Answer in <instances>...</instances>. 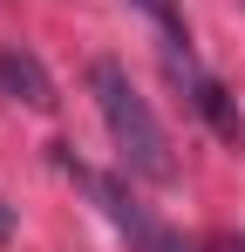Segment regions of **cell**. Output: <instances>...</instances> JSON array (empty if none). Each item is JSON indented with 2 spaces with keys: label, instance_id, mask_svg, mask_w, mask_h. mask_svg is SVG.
<instances>
[{
  "label": "cell",
  "instance_id": "cell-1",
  "mask_svg": "<svg viewBox=\"0 0 245 252\" xmlns=\"http://www.w3.org/2000/svg\"><path fill=\"white\" fill-rule=\"evenodd\" d=\"M89 95H95V109H102V129H109V143H116L122 170H136L143 184H177V157H170V136H163L157 109L136 95L129 82V68L122 62H89Z\"/></svg>",
  "mask_w": 245,
  "mask_h": 252
},
{
  "label": "cell",
  "instance_id": "cell-2",
  "mask_svg": "<svg viewBox=\"0 0 245 252\" xmlns=\"http://www.w3.org/2000/svg\"><path fill=\"white\" fill-rule=\"evenodd\" d=\"M163 75H170V82L184 89V102H191V109H198V116H204L211 129H218L225 143H239V136H245V123H239V102L225 95V82H211V75H204V68L191 62V55L163 48Z\"/></svg>",
  "mask_w": 245,
  "mask_h": 252
},
{
  "label": "cell",
  "instance_id": "cell-3",
  "mask_svg": "<svg viewBox=\"0 0 245 252\" xmlns=\"http://www.w3.org/2000/svg\"><path fill=\"white\" fill-rule=\"evenodd\" d=\"M0 95L7 102H21V109H34V116H55V82H48V68H41L28 48H0Z\"/></svg>",
  "mask_w": 245,
  "mask_h": 252
},
{
  "label": "cell",
  "instance_id": "cell-4",
  "mask_svg": "<svg viewBox=\"0 0 245 252\" xmlns=\"http://www.w3.org/2000/svg\"><path fill=\"white\" fill-rule=\"evenodd\" d=\"M136 7H143V14H150V21H163V28H170V34H177V7H170V0H136Z\"/></svg>",
  "mask_w": 245,
  "mask_h": 252
},
{
  "label": "cell",
  "instance_id": "cell-5",
  "mask_svg": "<svg viewBox=\"0 0 245 252\" xmlns=\"http://www.w3.org/2000/svg\"><path fill=\"white\" fill-rule=\"evenodd\" d=\"M7 239H14V218H7V205H0V246H7Z\"/></svg>",
  "mask_w": 245,
  "mask_h": 252
},
{
  "label": "cell",
  "instance_id": "cell-6",
  "mask_svg": "<svg viewBox=\"0 0 245 252\" xmlns=\"http://www.w3.org/2000/svg\"><path fill=\"white\" fill-rule=\"evenodd\" d=\"M232 252H245V232H239V246H232Z\"/></svg>",
  "mask_w": 245,
  "mask_h": 252
}]
</instances>
